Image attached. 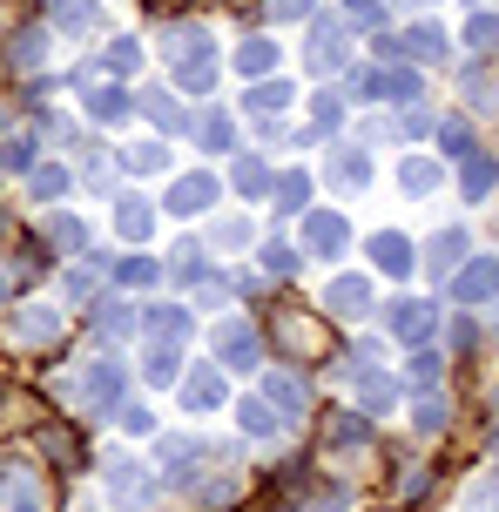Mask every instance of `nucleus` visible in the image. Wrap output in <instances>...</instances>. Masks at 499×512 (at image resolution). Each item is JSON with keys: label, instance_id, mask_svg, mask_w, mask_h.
<instances>
[{"label": "nucleus", "instance_id": "20", "mask_svg": "<svg viewBox=\"0 0 499 512\" xmlns=\"http://www.w3.org/2000/svg\"><path fill=\"white\" fill-rule=\"evenodd\" d=\"M304 61H311L317 75H324V68H338V61H344V41H338V21H317V27H311V54H304Z\"/></svg>", "mask_w": 499, "mask_h": 512}, {"label": "nucleus", "instance_id": "30", "mask_svg": "<svg viewBox=\"0 0 499 512\" xmlns=\"http://www.w3.org/2000/svg\"><path fill=\"white\" fill-rule=\"evenodd\" d=\"M270 196H277V209H304V203H311V176H304V169H290V176H277Z\"/></svg>", "mask_w": 499, "mask_h": 512}, {"label": "nucleus", "instance_id": "6", "mask_svg": "<svg viewBox=\"0 0 499 512\" xmlns=\"http://www.w3.org/2000/svg\"><path fill=\"white\" fill-rule=\"evenodd\" d=\"M371 263H378L385 277H412V263H419V250H412V243H405L398 230H378V236H371Z\"/></svg>", "mask_w": 499, "mask_h": 512}, {"label": "nucleus", "instance_id": "53", "mask_svg": "<svg viewBox=\"0 0 499 512\" xmlns=\"http://www.w3.org/2000/svg\"><path fill=\"white\" fill-rule=\"evenodd\" d=\"M317 0H277V14H284V21H297V14H311Z\"/></svg>", "mask_w": 499, "mask_h": 512}, {"label": "nucleus", "instance_id": "14", "mask_svg": "<svg viewBox=\"0 0 499 512\" xmlns=\"http://www.w3.org/2000/svg\"><path fill=\"white\" fill-rule=\"evenodd\" d=\"M183 405L189 411H216V405H223V371H216V364H203V371H189V378H183Z\"/></svg>", "mask_w": 499, "mask_h": 512}, {"label": "nucleus", "instance_id": "13", "mask_svg": "<svg viewBox=\"0 0 499 512\" xmlns=\"http://www.w3.org/2000/svg\"><path fill=\"white\" fill-rule=\"evenodd\" d=\"M324 304L338 310V317H365V310H371V283H365V277H331Z\"/></svg>", "mask_w": 499, "mask_h": 512}, {"label": "nucleus", "instance_id": "47", "mask_svg": "<svg viewBox=\"0 0 499 512\" xmlns=\"http://www.w3.org/2000/svg\"><path fill=\"white\" fill-rule=\"evenodd\" d=\"M196 135H203V149H230V115H203Z\"/></svg>", "mask_w": 499, "mask_h": 512}, {"label": "nucleus", "instance_id": "50", "mask_svg": "<svg viewBox=\"0 0 499 512\" xmlns=\"http://www.w3.org/2000/svg\"><path fill=\"white\" fill-rule=\"evenodd\" d=\"M439 371H446L439 351H419V358H412V378H419V384H439Z\"/></svg>", "mask_w": 499, "mask_h": 512}, {"label": "nucleus", "instance_id": "25", "mask_svg": "<svg viewBox=\"0 0 499 512\" xmlns=\"http://www.w3.org/2000/svg\"><path fill=\"white\" fill-rule=\"evenodd\" d=\"M95 331H102V337H129V331H142V310H129V304H102V310H95Z\"/></svg>", "mask_w": 499, "mask_h": 512}, {"label": "nucleus", "instance_id": "29", "mask_svg": "<svg viewBox=\"0 0 499 512\" xmlns=\"http://www.w3.org/2000/svg\"><path fill=\"white\" fill-rule=\"evenodd\" d=\"M27 189H34L41 203H54V196H68V169H48V162H34V169H27Z\"/></svg>", "mask_w": 499, "mask_h": 512}, {"label": "nucleus", "instance_id": "15", "mask_svg": "<svg viewBox=\"0 0 499 512\" xmlns=\"http://www.w3.org/2000/svg\"><path fill=\"white\" fill-rule=\"evenodd\" d=\"M108 492H115L122 506H142V499L156 492V479H149V472H135L129 459H115V465H108Z\"/></svg>", "mask_w": 499, "mask_h": 512}, {"label": "nucleus", "instance_id": "22", "mask_svg": "<svg viewBox=\"0 0 499 512\" xmlns=\"http://www.w3.org/2000/svg\"><path fill=\"white\" fill-rule=\"evenodd\" d=\"M351 384H358V405H365V411H392V398H398L392 378H378V371H358V364H351Z\"/></svg>", "mask_w": 499, "mask_h": 512}, {"label": "nucleus", "instance_id": "5", "mask_svg": "<svg viewBox=\"0 0 499 512\" xmlns=\"http://www.w3.org/2000/svg\"><path fill=\"white\" fill-rule=\"evenodd\" d=\"M216 358H223V371H250V364L263 358V337L250 331V324H223V331H216Z\"/></svg>", "mask_w": 499, "mask_h": 512}, {"label": "nucleus", "instance_id": "10", "mask_svg": "<svg viewBox=\"0 0 499 512\" xmlns=\"http://www.w3.org/2000/svg\"><path fill=\"white\" fill-rule=\"evenodd\" d=\"M263 398H270L277 411H290V418H297V411L311 405V384L297 378V371H270V378H263Z\"/></svg>", "mask_w": 499, "mask_h": 512}, {"label": "nucleus", "instance_id": "33", "mask_svg": "<svg viewBox=\"0 0 499 512\" xmlns=\"http://www.w3.org/2000/svg\"><path fill=\"white\" fill-rule=\"evenodd\" d=\"M466 48H473V54L499 48V14H473V21H466Z\"/></svg>", "mask_w": 499, "mask_h": 512}, {"label": "nucleus", "instance_id": "19", "mask_svg": "<svg viewBox=\"0 0 499 512\" xmlns=\"http://www.w3.org/2000/svg\"><path fill=\"white\" fill-rule=\"evenodd\" d=\"M270 68H277V41H263V34H250V41L237 48V75H243V81H263Z\"/></svg>", "mask_w": 499, "mask_h": 512}, {"label": "nucleus", "instance_id": "11", "mask_svg": "<svg viewBox=\"0 0 499 512\" xmlns=\"http://www.w3.org/2000/svg\"><path fill=\"white\" fill-rule=\"evenodd\" d=\"M54 331H61V310H48V304L14 310V337L21 344H54Z\"/></svg>", "mask_w": 499, "mask_h": 512}, {"label": "nucleus", "instance_id": "26", "mask_svg": "<svg viewBox=\"0 0 499 512\" xmlns=\"http://www.w3.org/2000/svg\"><path fill=\"white\" fill-rule=\"evenodd\" d=\"M142 371H149V384H176V371H183V351H176V344H149Z\"/></svg>", "mask_w": 499, "mask_h": 512}, {"label": "nucleus", "instance_id": "40", "mask_svg": "<svg viewBox=\"0 0 499 512\" xmlns=\"http://www.w3.org/2000/svg\"><path fill=\"white\" fill-rule=\"evenodd\" d=\"M439 149L466 162V155H479V142H473V128H466V122H446V128H439Z\"/></svg>", "mask_w": 499, "mask_h": 512}, {"label": "nucleus", "instance_id": "23", "mask_svg": "<svg viewBox=\"0 0 499 512\" xmlns=\"http://www.w3.org/2000/svg\"><path fill=\"white\" fill-rule=\"evenodd\" d=\"M398 54H419V61H446V34L432 21H419L412 34H398Z\"/></svg>", "mask_w": 499, "mask_h": 512}, {"label": "nucleus", "instance_id": "2", "mask_svg": "<svg viewBox=\"0 0 499 512\" xmlns=\"http://www.w3.org/2000/svg\"><path fill=\"white\" fill-rule=\"evenodd\" d=\"M452 297L459 304H493L499 297V256H466L452 270Z\"/></svg>", "mask_w": 499, "mask_h": 512}, {"label": "nucleus", "instance_id": "46", "mask_svg": "<svg viewBox=\"0 0 499 512\" xmlns=\"http://www.w3.org/2000/svg\"><path fill=\"white\" fill-rule=\"evenodd\" d=\"M344 21H351V27H378V21H385V7H378V0H344Z\"/></svg>", "mask_w": 499, "mask_h": 512}, {"label": "nucleus", "instance_id": "35", "mask_svg": "<svg viewBox=\"0 0 499 512\" xmlns=\"http://www.w3.org/2000/svg\"><path fill=\"white\" fill-rule=\"evenodd\" d=\"M41 61H48V34H41V27H27L21 41H14V68H41Z\"/></svg>", "mask_w": 499, "mask_h": 512}, {"label": "nucleus", "instance_id": "12", "mask_svg": "<svg viewBox=\"0 0 499 512\" xmlns=\"http://www.w3.org/2000/svg\"><path fill=\"white\" fill-rule=\"evenodd\" d=\"M210 203H216V176H183L169 189V209H176V216H203Z\"/></svg>", "mask_w": 499, "mask_h": 512}, {"label": "nucleus", "instance_id": "43", "mask_svg": "<svg viewBox=\"0 0 499 512\" xmlns=\"http://www.w3.org/2000/svg\"><path fill=\"white\" fill-rule=\"evenodd\" d=\"M297 263H304V256L290 250V243H263V270H270V277H290Z\"/></svg>", "mask_w": 499, "mask_h": 512}, {"label": "nucleus", "instance_id": "39", "mask_svg": "<svg viewBox=\"0 0 499 512\" xmlns=\"http://www.w3.org/2000/svg\"><path fill=\"white\" fill-rule=\"evenodd\" d=\"M331 176H338L344 189H365V182H371V162H365V155H351V149H344L338 162H331Z\"/></svg>", "mask_w": 499, "mask_h": 512}, {"label": "nucleus", "instance_id": "32", "mask_svg": "<svg viewBox=\"0 0 499 512\" xmlns=\"http://www.w3.org/2000/svg\"><path fill=\"white\" fill-rule=\"evenodd\" d=\"M142 108H149V122H156V128H183V108L169 102V88H142Z\"/></svg>", "mask_w": 499, "mask_h": 512}, {"label": "nucleus", "instance_id": "41", "mask_svg": "<svg viewBox=\"0 0 499 512\" xmlns=\"http://www.w3.org/2000/svg\"><path fill=\"white\" fill-rule=\"evenodd\" d=\"M196 459V438H162V465H169V479H189L183 465Z\"/></svg>", "mask_w": 499, "mask_h": 512}, {"label": "nucleus", "instance_id": "7", "mask_svg": "<svg viewBox=\"0 0 499 512\" xmlns=\"http://www.w3.org/2000/svg\"><path fill=\"white\" fill-rule=\"evenodd\" d=\"M432 324H439V310L425 304V297H405V304H392V331L405 337V344H425V337H432Z\"/></svg>", "mask_w": 499, "mask_h": 512}, {"label": "nucleus", "instance_id": "27", "mask_svg": "<svg viewBox=\"0 0 499 512\" xmlns=\"http://www.w3.org/2000/svg\"><path fill=\"white\" fill-rule=\"evenodd\" d=\"M34 155H41V135H27V128H14V135L0 142V162H7V169H34Z\"/></svg>", "mask_w": 499, "mask_h": 512}, {"label": "nucleus", "instance_id": "24", "mask_svg": "<svg viewBox=\"0 0 499 512\" xmlns=\"http://www.w3.org/2000/svg\"><path fill=\"white\" fill-rule=\"evenodd\" d=\"M270 189H277V176L263 169L257 155H243V162H237V196H250V203H263Z\"/></svg>", "mask_w": 499, "mask_h": 512}, {"label": "nucleus", "instance_id": "28", "mask_svg": "<svg viewBox=\"0 0 499 512\" xmlns=\"http://www.w3.org/2000/svg\"><path fill=\"white\" fill-rule=\"evenodd\" d=\"M81 102H88V115H95V122H122V115L135 108L122 88H95V95H81Z\"/></svg>", "mask_w": 499, "mask_h": 512}, {"label": "nucleus", "instance_id": "18", "mask_svg": "<svg viewBox=\"0 0 499 512\" xmlns=\"http://www.w3.org/2000/svg\"><path fill=\"white\" fill-rule=\"evenodd\" d=\"M398 189H405V196H432V189H439V162H432V155H405V162H398Z\"/></svg>", "mask_w": 499, "mask_h": 512}, {"label": "nucleus", "instance_id": "9", "mask_svg": "<svg viewBox=\"0 0 499 512\" xmlns=\"http://www.w3.org/2000/svg\"><path fill=\"white\" fill-rule=\"evenodd\" d=\"M466 256H473L466 250V230H439L432 243H425V270H432V277H452Z\"/></svg>", "mask_w": 499, "mask_h": 512}, {"label": "nucleus", "instance_id": "3", "mask_svg": "<svg viewBox=\"0 0 499 512\" xmlns=\"http://www.w3.org/2000/svg\"><path fill=\"white\" fill-rule=\"evenodd\" d=\"M344 243H351V230L338 209H304V250L311 256H344Z\"/></svg>", "mask_w": 499, "mask_h": 512}, {"label": "nucleus", "instance_id": "34", "mask_svg": "<svg viewBox=\"0 0 499 512\" xmlns=\"http://www.w3.org/2000/svg\"><path fill=\"white\" fill-rule=\"evenodd\" d=\"M48 243H61V250H88V223H75V216H48Z\"/></svg>", "mask_w": 499, "mask_h": 512}, {"label": "nucleus", "instance_id": "8", "mask_svg": "<svg viewBox=\"0 0 499 512\" xmlns=\"http://www.w3.org/2000/svg\"><path fill=\"white\" fill-rule=\"evenodd\" d=\"M493 182H499V162L486 149L459 162V196H466V203H486V196H493Z\"/></svg>", "mask_w": 499, "mask_h": 512}, {"label": "nucleus", "instance_id": "49", "mask_svg": "<svg viewBox=\"0 0 499 512\" xmlns=\"http://www.w3.org/2000/svg\"><path fill=\"white\" fill-rule=\"evenodd\" d=\"M122 432L149 438V432H156V411H149V405H129V411H122Z\"/></svg>", "mask_w": 499, "mask_h": 512}, {"label": "nucleus", "instance_id": "52", "mask_svg": "<svg viewBox=\"0 0 499 512\" xmlns=\"http://www.w3.org/2000/svg\"><path fill=\"white\" fill-rule=\"evenodd\" d=\"M425 128H432V115H425V108L412 102V108H405V135H425Z\"/></svg>", "mask_w": 499, "mask_h": 512}, {"label": "nucleus", "instance_id": "51", "mask_svg": "<svg viewBox=\"0 0 499 512\" xmlns=\"http://www.w3.org/2000/svg\"><path fill=\"white\" fill-rule=\"evenodd\" d=\"M425 486H432V472H425V465H405V479H398V499H419Z\"/></svg>", "mask_w": 499, "mask_h": 512}, {"label": "nucleus", "instance_id": "45", "mask_svg": "<svg viewBox=\"0 0 499 512\" xmlns=\"http://www.w3.org/2000/svg\"><path fill=\"white\" fill-rule=\"evenodd\" d=\"M338 115H344L338 95H317V102H311V128H317V135H331V128H338Z\"/></svg>", "mask_w": 499, "mask_h": 512}, {"label": "nucleus", "instance_id": "1", "mask_svg": "<svg viewBox=\"0 0 499 512\" xmlns=\"http://www.w3.org/2000/svg\"><path fill=\"white\" fill-rule=\"evenodd\" d=\"M122 384H129V364L122 358H95L88 371L75 378V398L88 418H102V411H115V398H122Z\"/></svg>", "mask_w": 499, "mask_h": 512}, {"label": "nucleus", "instance_id": "21", "mask_svg": "<svg viewBox=\"0 0 499 512\" xmlns=\"http://www.w3.org/2000/svg\"><path fill=\"white\" fill-rule=\"evenodd\" d=\"M142 331L156 337V344H176V337L189 331V317L176 304H149V310H142Z\"/></svg>", "mask_w": 499, "mask_h": 512}, {"label": "nucleus", "instance_id": "42", "mask_svg": "<svg viewBox=\"0 0 499 512\" xmlns=\"http://www.w3.org/2000/svg\"><path fill=\"white\" fill-rule=\"evenodd\" d=\"M41 452H48L54 465H75V438L61 432V425H41Z\"/></svg>", "mask_w": 499, "mask_h": 512}, {"label": "nucleus", "instance_id": "38", "mask_svg": "<svg viewBox=\"0 0 499 512\" xmlns=\"http://www.w3.org/2000/svg\"><path fill=\"white\" fill-rule=\"evenodd\" d=\"M122 162H129L135 176H156V169H169V149H162V142H142V149H129Z\"/></svg>", "mask_w": 499, "mask_h": 512}, {"label": "nucleus", "instance_id": "4", "mask_svg": "<svg viewBox=\"0 0 499 512\" xmlns=\"http://www.w3.org/2000/svg\"><path fill=\"white\" fill-rule=\"evenodd\" d=\"M277 344H284L290 358H324V324H311V317H297V310H277Z\"/></svg>", "mask_w": 499, "mask_h": 512}, {"label": "nucleus", "instance_id": "44", "mask_svg": "<svg viewBox=\"0 0 499 512\" xmlns=\"http://www.w3.org/2000/svg\"><path fill=\"white\" fill-rule=\"evenodd\" d=\"M115 277H122V283H156V277H162V263H156V256H129Z\"/></svg>", "mask_w": 499, "mask_h": 512}, {"label": "nucleus", "instance_id": "16", "mask_svg": "<svg viewBox=\"0 0 499 512\" xmlns=\"http://www.w3.org/2000/svg\"><path fill=\"white\" fill-rule=\"evenodd\" d=\"M237 425L250 438H277V432H284V411L270 405V398H243V405H237Z\"/></svg>", "mask_w": 499, "mask_h": 512}, {"label": "nucleus", "instance_id": "36", "mask_svg": "<svg viewBox=\"0 0 499 512\" xmlns=\"http://www.w3.org/2000/svg\"><path fill=\"white\" fill-rule=\"evenodd\" d=\"M54 21L68 27V34H81V27H95V0H54Z\"/></svg>", "mask_w": 499, "mask_h": 512}, {"label": "nucleus", "instance_id": "48", "mask_svg": "<svg viewBox=\"0 0 499 512\" xmlns=\"http://www.w3.org/2000/svg\"><path fill=\"white\" fill-rule=\"evenodd\" d=\"M135 61H142V48H135V41H115V48L102 54V68H115V75H129Z\"/></svg>", "mask_w": 499, "mask_h": 512}, {"label": "nucleus", "instance_id": "37", "mask_svg": "<svg viewBox=\"0 0 499 512\" xmlns=\"http://www.w3.org/2000/svg\"><path fill=\"white\" fill-rule=\"evenodd\" d=\"M446 418H452L446 398H419V405H412V425H419L425 438H432V432H446Z\"/></svg>", "mask_w": 499, "mask_h": 512}, {"label": "nucleus", "instance_id": "31", "mask_svg": "<svg viewBox=\"0 0 499 512\" xmlns=\"http://www.w3.org/2000/svg\"><path fill=\"white\" fill-rule=\"evenodd\" d=\"M243 102L257 108V115H277V108H284V102H290V81H270V75H263V81H257V88H250V95H243Z\"/></svg>", "mask_w": 499, "mask_h": 512}, {"label": "nucleus", "instance_id": "54", "mask_svg": "<svg viewBox=\"0 0 499 512\" xmlns=\"http://www.w3.org/2000/svg\"><path fill=\"white\" fill-rule=\"evenodd\" d=\"M0 297H7V270H0Z\"/></svg>", "mask_w": 499, "mask_h": 512}, {"label": "nucleus", "instance_id": "17", "mask_svg": "<svg viewBox=\"0 0 499 512\" xmlns=\"http://www.w3.org/2000/svg\"><path fill=\"white\" fill-rule=\"evenodd\" d=\"M115 230L129 236V243H149V236H156V209L142 203V196H122V209H115Z\"/></svg>", "mask_w": 499, "mask_h": 512}]
</instances>
